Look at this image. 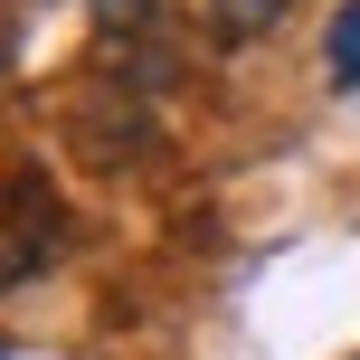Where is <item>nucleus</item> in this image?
<instances>
[{"instance_id": "nucleus-2", "label": "nucleus", "mask_w": 360, "mask_h": 360, "mask_svg": "<svg viewBox=\"0 0 360 360\" xmlns=\"http://www.w3.org/2000/svg\"><path fill=\"white\" fill-rule=\"evenodd\" d=\"M162 10H171V0H95L105 38H124V48H152V38H162Z\"/></svg>"}, {"instance_id": "nucleus-3", "label": "nucleus", "mask_w": 360, "mask_h": 360, "mask_svg": "<svg viewBox=\"0 0 360 360\" xmlns=\"http://www.w3.org/2000/svg\"><path fill=\"white\" fill-rule=\"evenodd\" d=\"M275 19H285V0H209V29L228 38V48H247V38H266Z\"/></svg>"}, {"instance_id": "nucleus-4", "label": "nucleus", "mask_w": 360, "mask_h": 360, "mask_svg": "<svg viewBox=\"0 0 360 360\" xmlns=\"http://www.w3.org/2000/svg\"><path fill=\"white\" fill-rule=\"evenodd\" d=\"M323 67H332L342 95H360V0H342V19H332V38H323Z\"/></svg>"}, {"instance_id": "nucleus-1", "label": "nucleus", "mask_w": 360, "mask_h": 360, "mask_svg": "<svg viewBox=\"0 0 360 360\" xmlns=\"http://www.w3.org/2000/svg\"><path fill=\"white\" fill-rule=\"evenodd\" d=\"M57 237H67V218H57V190L38 171H19L10 180V228H0V285H38L48 275V256H57Z\"/></svg>"}]
</instances>
